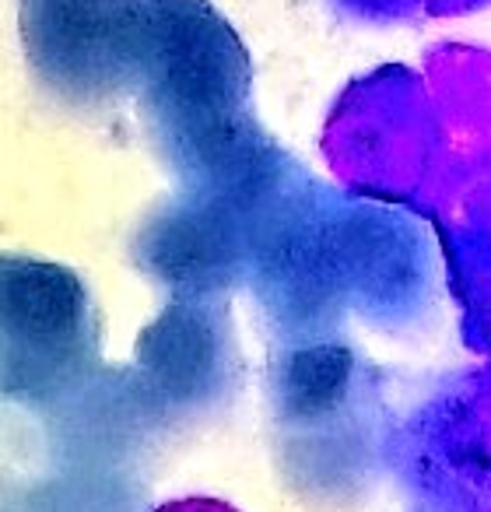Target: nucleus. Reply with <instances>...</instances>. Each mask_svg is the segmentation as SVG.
Wrapping results in <instances>:
<instances>
[]
</instances>
